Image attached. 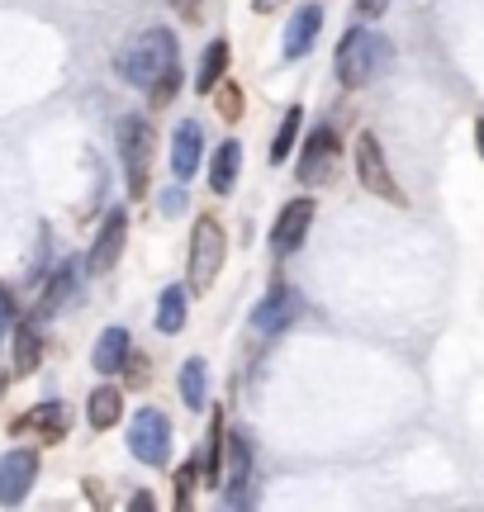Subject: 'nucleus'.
<instances>
[{
    "mask_svg": "<svg viewBox=\"0 0 484 512\" xmlns=\"http://www.w3.org/2000/svg\"><path fill=\"white\" fill-rule=\"evenodd\" d=\"M200 157H205V128L195 124V119H181L176 133H171V176L190 181L200 171Z\"/></svg>",
    "mask_w": 484,
    "mask_h": 512,
    "instance_id": "13",
    "label": "nucleus"
},
{
    "mask_svg": "<svg viewBox=\"0 0 484 512\" xmlns=\"http://www.w3.org/2000/svg\"><path fill=\"white\" fill-rule=\"evenodd\" d=\"M181 399H186V408H205L209 399V366L200 356H190L181 366Z\"/></svg>",
    "mask_w": 484,
    "mask_h": 512,
    "instance_id": "21",
    "label": "nucleus"
},
{
    "mask_svg": "<svg viewBox=\"0 0 484 512\" xmlns=\"http://www.w3.org/2000/svg\"><path fill=\"white\" fill-rule=\"evenodd\" d=\"M299 313H304V299H299V290H290V285H276V290H271L257 304V309H252V328L266 332V337H280V332H290L299 323Z\"/></svg>",
    "mask_w": 484,
    "mask_h": 512,
    "instance_id": "10",
    "label": "nucleus"
},
{
    "mask_svg": "<svg viewBox=\"0 0 484 512\" xmlns=\"http://www.w3.org/2000/svg\"><path fill=\"white\" fill-rule=\"evenodd\" d=\"M171 72H176V34L171 29H148L119 53V76L138 91H152Z\"/></svg>",
    "mask_w": 484,
    "mask_h": 512,
    "instance_id": "1",
    "label": "nucleus"
},
{
    "mask_svg": "<svg viewBox=\"0 0 484 512\" xmlns=\"http://www.w3.org/2000/svg\"><path fill=\"white\" fill-rule=\"evenodd\" d=\"M72 280H76V271L72 266H62V271L53 275V285H48V294H43V304H38V313H57V304L67 299V290H72Z\"/></svg>",
    "mask_w": 484,
    "mask_h": 512,
    "instance_id": "24",
    "label": "nucleus"
},
{
    "mask_svg": "<svg viewBox=\"0 0 484 512\" xmlns=\"http://www.w3.org/2000/svg\"><path fill=\"white\" fill-rule=\"evenodd\" d=\"M38 361H43V342H38L34 323H24V328H15V370L19 375H34Z\"/></svg>",
    "mask_w": 484,
    "mask_h": 512,
    "instance_id": "22",
    "label": "nucleus"
},
{
    "mask_svg": "<svg viewBox=\"0 0 484 512\" xmlns=\"http://www.w3.org/2000/svg\"><path fill=\"white\" fill-rule=\"evenodd\" d=\"M337 152H342V143H337L333 124H318L314 133H309L304 152H299V181L323 185V181H328V176L337 171Z\"/></svg>",
    "mask_w": 484,
    "mask_h": 512,
    "instance_id": "11",
    "label": "nucleus"
},
{
    "mask_svg": "<svg viewBox=\"0 0 484 512\" xmlns=\"http://www.w3.org/2000/svg\"><path fill=\"white\" fill-rule=\"evenodd\" d=\"M10 332V304H5V294H0V337Z\"/></svg>",
    "mask_w": 484,
    "mask_h": 512,
    "instance_id": "31",
    "label": "nucleus"
},
{
    "mask_svg": "<svg viewBox=\"0 0 484 512\" xmlns=\"http://www.w3.org/2000/svg\"><path fill=\"white\" fill-rule=\"evenodd\" d=\"M219 114H224V119H238L242 114V95L233 91V86H224V95H219Z\"/></svg>",
    "mask_w": 484,
    "mask_h": 512,
    "instance_id": "26",
    "label": "nucleus"
},
{
    "mask_svg": "<svg viewBox=\"0 0 484 512\" xmlns=\"http://www.w3.org/2000/svg\"><path fill=\"white\" fill-rule=\"evenodd\" d=\"M475 138H480V152H484V119H480V124H475Z\"/></svg>",
    "mask_w": 484,
    "mask_h": 512,
    "instance_id": "32",
    "label": "nucleus"
},
{
    "mask_svg": "<svg viewBox=\"0 0 484 512\" xmlns=\"http://www.w3.org/2000/svg\"><path fill=\"white\" fill-rule=\"evenodd\" d=\"M186 209V190H167L162 195V214H181Z\"/></svg>",
    "mask_w": 484,
    "mask_h": 512,
    "instance_id": "28",
    "label": "nucleus"
},
{
    "mask_svg": "<svg viewBox=\"0 0 484 512\" xmlns=\"http://www.w3.org/2000/svg\"><path fill=\"white\" fill-rule=\"evenodd\" d=\"M314 214H318V204L309 200V195H299V200L285 204V209H280V219H276V228H271V252L295 256L299 247H304V238H309V228H314Z\"/></svg>",
    "mask_w": 484,
    "mask_h": 512,
    "instance_id": "8",
    "label": "nucleus"
},
{
    "mask_svg": "<svg viewBox=\"0 0 484 512\" xmlns=\"http://www.w3.org/2000/svg\"><path fill=\"white\" fill-rule=\"evenodd\" d=\"M318 29H323V5H304V10H295V19H290V29H285V57L295 62V57H304L309 48H314Z\"/></svg>",
    "mask_w": 484,
    "mask_h": 512,
    "instance_id": "14",
    "label": "nucleus"
},
{
    "mask_svg": "<svg viewBox=\"0 0 484 512\" xmlns=\"http://www.w3.org/2000/svg\"><path fill=\"white\" fill-rule=\"evenodd\" d=\"M34 479H38V451H29V446L5 451L0 456V503L19 508L29 498V489H34Z\"/></svg>",
    "mask_w": 484,
    "mask_h": 512,
    "instance_id": "9",
    "label": "nucleus"
},
{
    "mask_svg": "<svg viewBox=\"0 0 484 512\" xmlns=\"http://www.w3.org/2000/svg\"><path fill=\"white\" fill-rule=\"evenodd\" d=\"M129 456L148 470H162L171 460V422L157 408H138L129 422Z\"/></svg>",
    "mask_w": 484,
    "mask_h": 512,
    "instance_id": "5",
    "label": "nucleus"
},
{
    "mask_svg": "<svg viewBox=\"0 0 484 512\" xmlns=\"http://www.w3.org/2000/svg\"><path fill=\"white\" fill-rule=\"evenodd\" d=\"M252 484V441L242 432H228V446H219V489H228V503H247Z\"/></svg>",
    "mask_w": 484,
    "mask_h": 512,
    "instance_id": "7",
    "label": "nucleus"
},
{
    "mask_svg": "<svg viewBox=\"0 0 484 512\" xmlns=\"http://www.w3.org/2000/svg\"><path fill=\"white\" fill-rule=\"evenodd\" d=\"M124 366H129V384H143L152 375V370H148V356H124Z\"/></svg>",
    "mask_w": 484,
    "mask_h": 512,
    "instance_id": "27",
    "label": "nucleus"
},
{
    "mask_svg": "<svg viewBox=\"0 0 484 512\" xmlns=\"http://www.w3.org/2000/svg\"><path fill=\"white\" fill-rule=\"evenodd\" d=\"M119 157L129 171V195L133 200H148V181H152V128L143 114H129L119 124Z\"/></svg>",
    "mask_w": 484,
    "mask_h": 512,
    "instance_id": "4",
    "label": "nucleus"
},
{
    "mask_svg": "<svg viewBox=\"0 0 484 512\" xmlns=\"http://www.w3.org/2000/svg\"><path fill=\"white\" fill-rule=\"evenodd\" d=\"M385 5H390V0H356L361 15H385Z\"/></svg>",
    "mask_w": 484,
    "mask_h": 512,
    "instance_id": "29",
    "label": "nucleus"
},
{
    "mask_svg": "<svg viewBox=\"0 0 484 512\" xmlns=\"http://www.w3.org/2000/svg\"><path fill=\"white\" fill-rule=\"evenodd\" d=\"M124 238H129V214L124 209H110V219L100 223V233H95V242H91V275H105V271H114V261L124 256Z\"/></svg>",
    "mask_w": 484,
    "mask_h": 512,
    "instance_id": "12",
    "label": "nucleus"
},
{
    "mask_svg": "<svg viewBox=\"0 0 484 512\" xmlns=\"http://www.w3.org/2000/svg\"><path fill=\"white\" fill-rule=\"evenodd\" d=\"M224 72H228V43L224 38H214L205 48V57H200V72H195V91L200 95H209L219 81H224Z\"/></svg>",
    "mask_w": 484,
    "mask_h": 512,
    "instance_id": "19",
    "label": "nucleus"
},
{
    "mask_svg": "<svg viewBox=\"0 0 484 512\" xmlns=\"http://www.w3.org/2000/svg\"><path fill=\"white\" fill-rule=\"evenodd\" d=\"M299 124H304V110H299V105H290V110H285V119H280V128H276V143H271V162H285V157L295 152Z\"/></svg>",
    "mask_w": 484,
    "mask_h": 512,
    "instance_id": "23",
    "label": "nucleus"
},
{
    "mask_svg": "<svg viewBox=\"0 0 484 512\" xmlns=\"http://www.w3.org/2000/svg\"><path fill=\"white\" fill-rule=\"evenodd\" d=\"M119 418H124V394L114 384H100L91 399H86V422H91L95 432H110Z\"/></svg>",
    "mask_w": 484,
    "mask_h": 512,
    "instance_id": "16",
    "label": "nucleus"
},
{
    "mask_svg": "<svg viewBox=\"0 0 484 512\" xmlns=\"http://www.w3.org/2000/svg\"><path fill=\"white\" fill-rule=\"evenodd\" d=\"M356 176H361V185H366L371 195H380V200H390V204H404V190L394 185L385 147H380L375 133H361V138H356Z\"/></svg>",
    "mask_w": 484,
    "mask_h": 512,
    "instance_id": "6",
    "label": "nucleus"
},
{
    "mask_svg": "<svg viewBox=\"0 0 484 512\" xmlns=\"http://www.w3.org/2000/svg\"><path fill=\"white\" fill-rule=\"evenodd\" d=\"M129 508H133V512H152V508H157V498H152V494H133Z\"/></svg>",
    "mask_w": 484,
    "mask_h": 512,
    "instance_id": "30",
    "label": "nucleus"
},
{
    "mask_svg": "<svg viewBox=\"0 0 484 512\" xmlns=\"http://www.w3.org/2000/svg\"><path fill=\"white\" fill-rule=\"evenodd\" d=\"M390 62V43L371 29H347V38L337 43V81L347 86V91H361V86H371L375 72Z\"/></svg>",
    "mask_w": 484,
    "mask_h": 512,
    "instance_id": "2",
    "label": "nucleus"
},
{
    "mask_svg": "<svg viewBox=\"0 0 484 512\" xmlns=\"http://www.w3.org/2000/svg\"><path fill=\"white\" fill-rule=\"evenodd\" d=\"M15 432L19 437H24V432H34V437L57 441L62 437V408H57V403H43V408H34V413L15 418Z\"/></svg>",
    "mask_w": 484,
    "mask_h": 512,
    "instance_id": "20",
    "label": "nucleus"
},
{
    "mask_svg": "<svg viewBox=\"0 0 484 512\" xmlns=\"http://www.w3.org/2000/svg\"><path fill=\"white\" fill-rule=\"evenodd\" d=\"M124 356H129V332H124V328H105V332H100V342H95V351H91V370L114 375V370H124Z\"/></svg>",
    "mask_w": 484,
    "mask_h": 512,
    "instance_id": "17",
    "label": "nucleus"
},
{
    "mask_svg": "<svg viewBox=\"0 0 484 512\" xmlns=\"http://www.w3.org/2000/svg\"><path fill=\"white\" fill-rule=\"evenodd\" d=\"M238 171H242V143H219V152H214V162H209V190L214 195H228L233 185H238Z\"/></svg>",
    "mask_w": 484,
    "mask_h": 512,
    "instance_id": "15",
    "label": "nucleus"
},
{
    "mask_svg": "<svg viewBox=\"0 0 484 512\" xmlns=\"http://www.w3.org/2000/svg\"><path fill=\"white\" fill-rule=\"evenodd\" d=\"M190 498H195V470H176V508H190Z\"/></svg>",
    "mask_w": 484,
    "mask_h": 512,
    "instance_id": "25",
    "label": "nucleus"
},
{
    "mask_svg": "<svg viewBox=\"0 0 484 512\" xmlns=\"http://www.w3.org/2000/svg\"><path fill=\"white\" fill-rule=\"evenodd\" d=\"M186 313H190V299H186V285H167L162 299H157V332H186Z\"/></svg>",
    "mask_w": 484,
    "mask_h": 512,
    "instance_id": "18",
    "label": "nucleus"
},
{
    "mask_svg": "<svg viewBox=\"0 0 484 512\" xmlns=\"http://www.w3.org/2000/svg\"><path fill=\"white\" fill-rule=\"evenodd\" d=\"M224 256H228V238L219 228V219H200L195 233H190V294H205L219 280Z\"/></svg>",
    "mask_w": 484,
    "mask_h": 512,
    "instance_id": "3",
    "label": "nucleus"
}]
</instances>
